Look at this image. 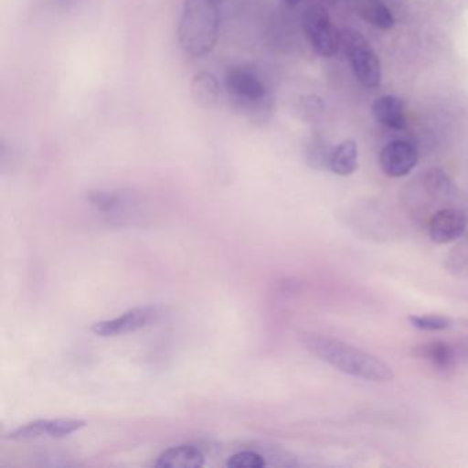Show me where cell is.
Segmentation results:
<instances>
[{"label": "cell", "mask_w": 468, "mask_h": 468, "mask_svg": "<svg viewBox=\"0 0 468 468\" xmlns=\"http://www.w3.org/2000/svg\"><path fill=\"white\" fill-rule=\"evenodd\" d=\"M412 355L430 361L438 369H451L456 364V356L451 345L442 341L427 342L412 349Z\"/></svg>", "instance_id": "obj_14"}, {"label": "cell", "mask_w": 468, "mask_h": 468, "mask_svg": "<svg viewBox=\"0 0 468 468\" xmlns=\"http://www.w3.org/2000/svg\"><path fill=\"white\" fill-rule=\"evenodd\" d=\"M205 464L201 449L194 445H177L165 449L155 460V467L199 468Z\"/></svg>", "instance_id": "obj_11"}, {"label": "cell", "mask_w": 468, "mask_h": 468, "mask_svg": "<svg viewBox=\"0 0 468 468\" xmlns=\"http://www.w3.org/2000/svg\"><path fill=\"white\" fill-rule=\"evenodd\" d=\"M413 327L421 331H443L451 327V319L441 314H413L408 317Z\"/></svg>", "instance_id": "obj_17"}, {"label": "cell", "mask_w": 468, "mask_h": 468, "mask_svg": "<svg viewBox=\"0 0 468 468\" xmlns=\"http://www.w3.org/2000/svg\"><path fill=\"white\" fill-rule=\"evenodd\" d=\"M465 215L459 209H442L430 218L429 237L437 245L459 239L465 231Z\"/></svg>", "instance_id": "obj_9"}, {"label": "cell", "mask_w": 468, "mask_h": 468, "mask_svg": "<svg viewBox=\"0 0 468 468\" xmlns=\"http://www.w3.org/2000/svg\"><path fill=\"white\" fill-rule=\"evenodd\" d=\"M353 4L357 15L375 28L388 31L396 24L390 9L383 4L382 0H353Z\"/></svg>", "instance_id": "obj_13"}, {"label": "cell", "mask_w": 468, "mask_h": 468, "mask_svg": "<svg viewBox=\"0 0 468 468\" xmlns=\"http://www.w3.org/2000/svg\"><path fill=\"white\" fill-rule=\"evenodd\" d=\"M303 0H284V4L289 7H297Z\"/></svg>", "instance_id": "obj_19"}, {"label": "cell", "mask_w": 468, "mask_h": 468, "mask_svg": "<svg viewBox=\"0 0 468 468\" xmlns=\"http://www.w3.org/2000/svg\"><path fill=\"white\" fill-rule=\"evenodd\" d=\"M303 344L312 355L350 377L375 383L391 382L396 377L393 368L377 356L339 339L309 333L303 334Z\"/></svg>", "instance_id": "obj_1"}, {"label": "cell", "mask_w": 468, "mask_h": 468, "mask_svg": "<svg viewBox=\"0 0 468 468\" xmlns=\"http://www.w3.org/2000/svg\"><path fill=\"white\" fill-rule=\"evenodd\" d=\"M86 427L80 419H37L9 432L6 438L15 441L37 440V438H64Z\"/></svg>", "instance_id": "obj_7"}, {"label": "cell", "mask_w": 468, "mask_h": 468, "mask_svg": "<svg viewBox=\"0 0 468 468\" xmlns=\"http://www.w3.org/2000/svg\"><path fill=\"white\" fill-rule=\"evenodd\" d=\"M229 468H262L267 465V460L262 454L253 451L238 452L227 460Z\"/></svg>", "instance_id": "obj_18"}, {"label": "cell", "mask_w": 468, "mask_h": 468, "mask_svg": "<svg viewBox=\"0 0 468 468\" xmlns=\"http://www.w3.org/2000/svg\"><path fill=\"white\" fill-rule=\"evenodd\" d=\"M424 190L435 198H445L453 191L451 179L441 169L432 168L427 171L423 176Z\"/></svg>", "instance_id": "obj_16"}, {"label": "cell", "mask_w": 468, "mask_h": 468, "mask_svg": "<svg viewBox=\"0 0 468 468\" xmlns=\"http://www.w3.org/2000/svg\"><path fill=\"white\" fill-rule=\"evenodd\" d=\"M372 116L378 124L388 130L401 131L407 127L404 102L393 95L378 98L372 105Z\"/></svg>", "instance_id": "obj_10"}, {"label": "cell", "mask_w": 468, "mask_h": 468, "mask_svg": "<svg viewBox=\"0 0 468 468\" xmlns=\"http://www.w3.org/2000/svg\"><path fill=\"white\" fill-rule=\"evenodd\" d=\"M161 316L163 312L158 306H139L125 312L116 319L95 323L91 331L100 336L125 335L149 327L153 323H157Z\"/></svg>", "instance_id": "obj_5"}, {"label": "cell", "mask_w": 468, "mask_h": 468, "mask_svg": "<svg viewBox=\"0 0 468 468\" xmlns=\"http://www.w3.org/2000/svg\"><path fill=\"white\" fill-rule=\"evenodd\" d=\"M303 31L319 56L330 58L338 53L341 34L334 27L324 7L311 6L306 9L303 15Z\"/></svg>", "instance_id": "obj_4"}, {"label": "cell", "mask_w": 468, "mask_h": 468, "mask_svg": "<svg viewBox=\"0 0 468 468\" xmlns=\"http://www.w3.org/2000/svg\"><path fill=\"white\" fill-rule=\"evenodd\" d=\"M331 171L339 176H350L358 166V147L352 139L339 144L330 154L328 163Z\"/></svg>", "instance_id": "obj_15"}, {"label": "cell", "mask_w": 468, "mask_h": 468, "mask_svg": "<svg viewBox=\"0 0 468 468\" xmlns=\"http://www.w3.org/2000/svg\"><path fill=\"white\" fill-rule=\"evenodd\" d=\"M226 90L240 105L259 106L268 98V90L261 79L248 68H232L227 72Z\"/></svg>", "instance_id": "obj_6"}, {"label": "cell", "mask_w": 468, "mask_h": 468, "mask_svg": "<svg viewBox=\"0 0 468 468\" xmlns=\"http://www.w3.org/2000/svg\"><path fill=\"white\" fill-rule=\"evenodd\" d=\"M191 97L201 108L209 109L216 105L220 97V83L212 72L197 73L190 84Z\"/></svg>", "instance_id": "obj_12"}, {"label": "cell", "mask_w": 468, "mask_h": 468, "mask_svg": "<svg viewBox=\"0 0 468 468\" xmlns=\"http://www.w3.org/2000/svg\"><path fill=\"white\" fill-rule=\"evenodd\" d=\"M59 2H61V4H68V2H70V0H59Z\"/></svg>", "instance_id": "obj_20"}, {"label": "cell", "mask_w": 468, "mask_h": 468, "mask_svg": "<svg viewBox=\"0 0 468 468\" xmlns=\"http://www.w3.org/2000/svg\"><path fill=\"white\" fill-rule=\"evenodd\" d=\"M218 0H185L177 28V39L185 53L197 58L212 53L218 45Z\"/></svg>", "instance_id": "obj_2"}, {"label": "cell", "mask_w": 468, "mask_h": 468, "mask_svg": "<svg viewBox=\"0 0 468 468\" xmlns=\"http://www.w3.org/2000/svg\"><path fill=\"white\" fill-rule=\"evenodd\" d=\"M341 45H344L357 80L366 89H377L382 81V67L368 40L358 32L347 29L341 34Z\"/></svg>", "instance_id": "obj_3"}, {"label": "cell", "mask_w": 468, "mask_h": 468, "mask_svg": "<svg viewBox=\"0 0 468 468\" xmlns=\"http://www.w3.org/2000/svg\"><path fill=\"white\" fill-rule=\"evenodd\" d=\"M418 150L410 142H390L380 150V169L388 177L407 176L418 165Z\"/></svg>", "instance_id": "obj_8"}]
</instances>
